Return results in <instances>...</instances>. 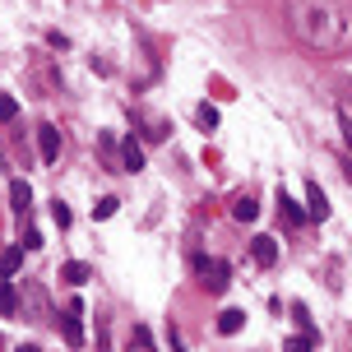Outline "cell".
Returning <instances> with one entry per match:
<instances>
[{
    "mask_svg": "<svg viewBox=\"0 0 352 352\" xmlns=\"http://www.w3.org/2000/svg\"><path fill=\"white\" fill-rule=\"evenodd\" d=\"M343 140H348V148H352V121L343 116Z\"/></svg>",
    "mask_w": 352,
    "mask_h": 352,
    "instance_id": "obj_19",
    "label": "cell"
},
{
    "mask_svg": "<svg viewBox=\"0 0 352 352\" xmlns=\"http://www.w3.org/2000/svg\"><path fill=\"white\" fill-rule=\"evenodd\" d=\"M311 348H316V338H306V334H297V338L283 343V352H311Z\"/></svg>",
    "mask_w": 352,
    "mask_h": 352,
    "instance_id": "obj_16",
    "label": "cell"
},
{
    "mask_svg": "<svg viewBox=\"0 0 352 352\" xmlns=\"http://www.w3.org/2000/svg\"><path fill=\"white\" fill-rule=\"evenodd\" d=\"M306 218H329V195L320 190L316 181L306 186Z\"/></svg>",
    "mask_w": 352,
    "mask_h": 352,
    "instance_id": "obj_5",
    "label": "cell"
},
{
    "mask_svg": "<svg viewBox=\"0 0 352 352\" xmlns=\"http://www.w3.org/2000/svg\"><path fill=\"white\" fill-rule=\"evenodd\" d=\"M28 204H33L28 181H10V209H14V213H28Z\"/></svg>",
    "mask_w": 352,
    "mask_h": 352,
    "instance_id": "obj_11",
    "label": "cell"
},
{
    "mask_svg": "<svg viewBox=\"0 0 352 352\" xmlns=\"http://www.w3.org/2000/svg\"><path fill=\"white\" fill-rule=\"evenodd\" d=\"M241 329H246V311H236V306H232V311H223V316H218V334H223V338L241 334Z\"/></svg>",
    "mask_w": 352,
    "mask_h": 352,
    "instance_id": "obj_7",
    "label": "cell"
},
{
    "mask_svg": "<svg viewBox=\"0 0 352 352\" xmlns=\"http://www.w3.org/2000/svg\"><path fill=\"white\" fill-rule=\"evenodd\" d=\"M52 218H56V223H60V228H70V209H65L60 199H56V204H52Z\"/></svg>",
    "mask_w": 352,
    "mask_h": 352,
    "instance_id": "obj_18",
    "label": "cell"
},
{
    "mask_svg": "<svg viewBox=\"0 0 352 352\" xmlns=\"http://www.w3.org/2000/svg\"><path fill=\"white\" fill-rule=\"evenodd\" d=\"M60 334L70 348H84V301H70L65 316H60Z\"/></svg>",
    "mask_w": 352,
    "mask_h": 352,
    "instance_id": "obj_2",
    "label": "cell"
},
{
    "mask_svg": "<svg viewBox=\"0 0 352 352\" xmlns=\"http://www.w3.org/2000/svg\"><path fill=\"white\" fill-rule=\"evenodd\" d=\"M121 172H144V148L135 140L121 144Z\"/></svg>",
    "mask_w": 352,
    "mask_h": 352,
    "instance_id": "obj_9",
    "label": "cell"
},
{
    "mask_svg": "<svg viewBox=\"0 0 352 352\" xmlns=\"http://www.w3.org/2000/svg\"><path fill=\"white\" fill-rule=\"evenodd\" d=\"M37 148H42V162H56L60 158V130L56 125H42L37 130Z\"/></svg>",
    "mask_w": 352,
    "mask_h": 352,
    "instance_id": "obj_3",
    "label": "cell"
},
{
    "mask_svg": "<svg viewBox=\"0 0 352 352\" xmlns=\"http://www.w3.org/2000/svg\"><path fill=\"white\" fill-rule=\"evenodd\" d=\"M232 218H236V223H255V218H260V204H255V199H246V195H241V199H236V204H232Z\"/></svg>",
    "mask_w": 352,
    "mask_h": 352,
    "instance_id": "obj_13",
    "label": "cell"
},
{
    "mask_svg": "<svg viewBox=\"0 0 352 352\" xmlns=\"http://www.w3.org/2000/svg\"><path fill=\"white\" fill-rule=\"evenodd\" d=\"M116 209H121V199H116V195H102V199L93 204V218H111Z\"/></svg>",
    "mask_w": 352,
    "mask_h": 352,
    "instance_id": "obj_14",
    "label": "cell"
},
{
    "mask_svg": "<svg viewBox=\"0 0 352 352\" xmlns=\"http://www.w3.org/2000/svg\"><path fill=\"white\" fill-rule=\"evenodd\" d=\"M19 352H37V348H33V343H23V348H19Z\"/></svg>",
    "mask_w": 352,
    "mask_h": 352,
    "instance_id": "obj_20",
    "label": "cell"
},
{
    "mask_svg": "<svg viewBox=\"0 0 352 352\" xmlns=\"http://www.w3.org/2000/svg\"><path fill=\"white\" fill-rule=\"evenodd\" d=\"M278 213L292 223V228H306V209H301L297 199H287V190H278Z\"/></svg>",
    "mask_w": 352,
    "mask_h": 352,
    "instance_id": "obj_8",
    "label": "cell"
},
{
    "mask_svg": "<svg viewBox=\"0 0 352 352\" xmlns=\"http://www.w3.org/2000/svg\"><path fill=\"white\" fill-rule=\"evenodd\" d=\"M19 269H23V246H10L0 255V278H14Z\"/></svg>",
    "mask_w": 352,
    "mask_h": 352,
    "instance_id": "obj_12",
    "label": "cell"
},
{
    "mask_svg": "<svg viewBox=\"0 0 352 352\" xmlns=\"http://www.w3.org/2000/svg\"><path fill=\"white\" fill-rule=\"evenodd\" d=\"M250 255H255V264H260V269H269V264L278 260V241H274V236H255V241H250Z\"/></svg>",
    "mask_w": 352,
    "mask_h": 352,
    "instance_id": "obj_4",
    "label": "cell"
},
{
    "mask_svg": "<svg viewBox=\"0 0 352 352\" xmlns=\"http://www.w3.org/2000/svg\"><path fill=\"white\" fill-rule=\"evenodd\" d=\"M88 278H93V269H88L84 260H65V264H60V283H70V287H84Z\"/></svg>",
    "mask_w": 352,
    "mask_h": 352,
    "instance_id": "obj_6",
    "label": "cell"
},
{
    "mask_svg": "<svg viewBox=\"0 0 352 352\" xmlns=\"http://www.w3.org/2000/svg\"><path fill=\"white\" fill-rule=\"evenodd\" d=\"M199 125H204V130H213V125H218V107L199 102Z\"/></svg>",
    "mask_w": 352,
    "mask_h": 352,
    "instance_id": "obj_17",
    "label": "cell"
},
{
    "mask_svg": "<svg viewBox=\"0 0 352 352\" xmlns=\"http://www.w3.org/2000/svg\"><path fill=\"white\" fill-rule=\"evenodd\" d=\"M14 116H19V98H10V93H5V98H0V125L14 121Z\"/></svg>",
    "mask_w": 352,
    "mask_h": 352,
    "instance_id": "obj_15",
    "label": "cell"
},
{
    "mask_svg": "<svg viewBox=\"0 0 352 352\" xmlns=\"http://www.w3.org/2000/svg\"><path fill=\"white\" fill-rule=\"evenodd\" d=\"M195 269L204 274V287H209L213 297H218V292H228V283H232L228 260H204V255H199V260H195Z\"/></svg>",
    "mask_w": 352,
    "mask_h": 352,
    "instance_id": "obj_1",
    "label": "cell"
},
{
    "mask_svg": "<svg viewBox=\"0 0 352 352\" xmlns=\"http://www.w3.org/2000/svg\"><path fill=\"white\" fill-rule=\"evenodd\" d=\"M19 311V287H14V278H0V316L10 320Z\"/></svg>",
    "mask_w": 352,
    "mask_h": 352,
    "instance_id": "obj_10",
    "label": "cell"
}]
</instances>
